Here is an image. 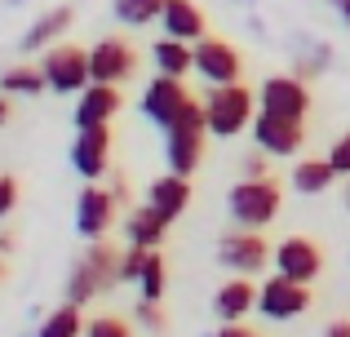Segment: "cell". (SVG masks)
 <instances>
[{
	"instance_id": "6da1fadb",
	"label": "cell",
	"mask_w": 350,
	"mask_h": 337,
	"mask_svg": "<svg viewBox=\"0 0 350 337\" xmlns=\"http://www.w3.org/2000/svg\"><path fill=\"white\" fill-rule=\"evenodd\" d=\"M120 258H124V253H120L116 244L89 240V253L76 262V271H71V280H67V302L85 306V302H94L98 293H107L111 284H120Z\"/></svg>"
},
{
	"instance_id": "7a4b0ae2",
	"label": "cell",
	"mask_w": 350,
	"mask_h": 337,
	"mask_svg": "<svg viewBox=\"0 0 350 337\" xmlns=\"http://www.w3.org/2000/svg\"><path fill=\"white\" fill-rule=\"evenodd\" d=\"M164 133H169V151H164V156H169V169L191 178V173L200 169V160H204V133H208L204 103H196V98H191V103L182 107V116Z\"/></svg>"
},
{
	"instance_id": "3957f363",
	"label": "cell",
	"mask_w": 350,
	"mask_h": 337,
	"mask_svg": "<svg viewBox=\"0 0 350 337\" xmlns=\"http://www.w3.org/2000/svg\"><path fill=\"white\" fill-rule=\"evenodd\" d=\"M226 208H231V222L235 226H248V231H262L266 222H275L280 213V182L275 178H244L231 187L226 196Z\"/></svg>"
},
{
	"instance_id": "277c9868",
	"label": "cell",
	"mask_w": 350,
	"mask_h": 337,
	"mask_svg": "<svg viewBox=\"0 0 350 337\" xmlns=\"http://www.w3.org/2000/svg\"><path fill=\"white\" fill-rule=\"evenodd\" d=\"M253 89L248 85H213L204 98V116H208V133L213 138H235L253 124Z\"/></svg>"
},
{
	"instance_id": "5b68a950",
	"label": "cell",
	"mask_w": 350,
	"mask_h": 337,
	"mask_svg": "<svg viewBox=\"0 0 350 337\" xmlns=\"http://www.w3.org/2000/svg\"><path fill=\"white\" fill-rule=\"evenodd\" d=\"M44 76H49V89L53 94H80L85 85H94V71H89V49L80 44H53L44 49Z\"/></svg>"
},
{
	"instance_id": "8992f818",
	"label": "cell",
	"mask_w": 350,
	"mask_h": 337,
	"mask_svg": "<svg viewBox=\"0 0 350 337\" xmlns=\"http://www.w3.org/2000/svg\"><path fill=\"white\" fill-rule=\"evenodd\" d=\"M257 311H262L266 320H297V315L310 311V284L288 280V275L275 271L262 284V293H257Z\"/></svg>"
},
{
	"instance_id": "52a82bcc",
	"label": "cell",
	"mask_w": 350,
	"mask_h": 337,
	"mask_svg": "<svg viewBox=\"0 0 350 337\" xmlns=\"http://www.w3.org/2000/svg\"><path fill=\"white\" fill-rule=\"evenodd\" d=\"M271 258H275V249L257 231H248V226H239V231H231L217 244V262H222L226 271H235V275H257Z\"/></svg>"
},
{
	"instance_id": "ba28073f",
	"label": "cell",
	"mask_w": 350,
	"mask_h": 337,
	"mask_svg": "<svg viewBox=\"0 0 350 337\" xmlns=\"http://www.w3.org/2000/svg\"><path fill=\"white\" fill-rule=\"evenodd\" d=\"M275 271L288 280H301V284H315L319 275H324V249H319L315 240H306V235H288V240L275 244Z\"/></svg>"
},
{
	"instance_id": "9c48e42d",
	"label": "cell",
	"mask_w": 350,
	"mask_h": 337,
	"mask_svg": "<svg viewBox=\"0 0 350 337\" xmlns=\"http://www.w3.org/2000/svg\"><path fill=\"white\" fill-rule=\"evenodd\" d=\"M257 111L288 116V120H306L310 111V89L297 76H266L257 89Z\"/></svg>"
},
{
	"instance_id": "30bf717a",
	"label": "cell",
	"mask_w": 350,
	"mask_h": 337,
	"mask_svg": "<svg viewBox=\"0 0 350 337\" xmlns=\"http://www.w3.org/2000/svg\"><path fill=\"white\" fill-rule=\"evenodd\" d=\"M89 71H94L98 85H124L137 71V53L129 40L120 36H103L98 44H89Z\"/></svg>"
},
{
	"instance_id": "8fae6325",
	"label": "cell",
	"mask_w": 350,
	"mask_h": 337,
	"mask_svg": "<svg viewBox=\"0 0 350 337\" xmlns=\"http://www.w3.org/2000/svg\"><path fill=\"white\" fill-rule=\"evenodd\" d=\"M244 62H239L235 44L222 40V36H200L196 40V76L208 80V85H235Z\"/></svg>"
},
{
	"instance_id": "7c38bea8",
	"label": "cell",
	"mask_w": 350,
	"mask_h": 337,
	"mask_svg": "<svg viewBox=\"0 0 350 337\" xmlns=\"http://www.w3.org/2000/svg\"><path fill=\"white\" fill-rule=\"evenodd\" d=\"M253 142L266 156H293V151H301V142H306V129H301V120H288V116L257 111L253 116Z\"/></svg>"
},
{
	"instance_id": "4fadbf2b",
	"label": "cell",
	"mask_w": 350,
	"mask_h": 337,
	"mask_svg": "<svg viewBox=\"0 0 350 337\" xmlns=\"http://www.w3.org/2000/svg\"><path fill=\"white\" fill-rule=\"evenodd\" d=\"M187 103H191L187 85H182L178 76H160V80H151L146 94H142V116L151 124H160V129H169V124L182 116V107H187Z\"/></svg>"
},
{
	"instance_id": "5bb4252c",
	"label": "cell",
	"mask_w": 350,
	"mask_h": 337,
	"mask_svg": "<svg viewBox=\"0 0 350 337\" xmlns=\"http://www.w3.org/2000/svg\"><path fill=\"white\" fill-rule=\"evenodd\" d=\"M116 191H103V187H85L76 200V231L85 240H103L116 222Z\"/></svg>"
},
{
	"instance_id": "9a60e30c",
	"label": "cell",
	"mask_w": 350,
	"mask_h": 337,
	"mask_svg": "<svg viewBox=\"0 0 350 337\" xmlns=\"http://www.w3.org/2000/svg\"><path fill=\"white\" fill-rule=\"evenodd\" d=\"M71 165H76L80 178H103L107 165H111V124H94V129L76 133V147H71Z\"/></svg>"
},
{
	"instance_id": "2e32d148",
	"label": "cell",
	"mask_w": 350,
	"mask_h": 337,
	"mask_svg": "<svg viewBox=\"0 0 350 337\" xmlns=\"http://www.w3.org/2000/svg\"><path fill=\"white\" fill-rule=\"evenodd\" d=\"M120 111V85H85L76 98V129H94V124H111Z\"/></svg>"
},
{
	"instance_id": "e0dca14e",
	"label": "cell",
	"mask_w": 350,
	"mask_h": 337,
	"mask_svg": "<svg viewBox=\"0 0 350 337\" xmlns=\"http://www.w3.org/2000/svg\"><path fill=\"white\" fill-rule=\"evenodd\" d=\"M146 204L155 208V213L164 217V222H173V217H182L187 213V204H191V178L187 173H164V178H155L151 187H146Z\"/></svg>"
},
{
	"instance_id": "ac0fdd59",
	"label": "cell",
	"mask_w": 350,
	"mask_h": 337,
	"mask_svg": "<svg viewBox=\"0 0 350 337\" xmlns=\"http://www.w3.org/2000/svg\"><path fill=\"white\" fill-rule=\"evenodd\" d=\"M257 293H262V288L253 284V275L226 280V284L217 288V297H213V315H217L222 324H239L244 315L257 311Z\"/></svg>"
},
{
	"instance_id": "d6986e66",
	"label": "cell",
	"mask_w": 350,
	"mask_h": 337,
	"mask_svg": "<svg viewBox=\"0 0 350 337\" xmlns=\"http://www.w3.org/2000/svg\"><path fill=\"white\" fill-rule=\"evenodd\" d=\"M160 27H164V36H173V40H187V44H196L200 36H208V31H204V9H200L196 0H164Z\"/></svg>"
},
{
	"instance_id": "ffe728a7",
	"label": "cell",
	"mask_w": 350,
	"mask_h": 337,
	"mask_svg": "<svg viewBox=\"0 0 350 337\" xmlns=\"http://www.w3.org/2000/svg\"><path fill=\"white\" fill-rule=\"evenodd\" d=\"M76 23V9L71 5H53V9H44L40 18H36L31 27H27V36H23V44L18 49H40V44H58L62 36H67V27Z\"/></svg>"
},
{
	"instance_id": "44dd1931",
	"label": "cell",
	"mask_w": 350,
	"mask_h": 337,
	"mask_svg": "<svg viewBox=\"0 0 350 337\" xmlns=\"http://www.w3.org/2000/svg\"><path fill=\"white\" fill-rule=\"evenodd\" d=\"M151 62L160 76H187V71H196V44L187 40H173V36H160V40L151 44Z\"/></svg>"
},
{
	"instance_id": "7402d4cb",
	"label": "cell",
	"mask_w": 350,
	"mask_h": 337,
	"mask_svg": "<svg viewBox=\"0 0 350 337\" xmlns=\"http://www.w3.org/2000/svg\"><path fill=\"white\" fill-rule=\"evenodd\" d=\"M164 217L155 213L151 204H142V208H133V213L124 217V235H129V244H137V249H160V240H164Z\"/></svg>"
},
{
	"instance_id": "603a6c76",
	"label": "cell",
	"mask_w": 350,
	"mask_h": 337,
	"mask_svg": "<svg viewBox=\"0 0 350 337\" xmlns=\"http://www.w3.org/2000/svg\"><path fill=\"white\" fill-rule=\"evenodd\" d=\"M337 178H342V173L333 169V160H297V169H293V187H297L301 196H319V191H328Z\"/></svg>"
},
{
	"instance_id": "cb8c5ba5",
	"label": "cell",
	"mask_w": 350,
	"mask_h": 337,
	"mask_svg": "<svg viewBox=\"0 0 350 337\" xmlns=\"http://www.w3.org/2000/svg\"><path fill=\"white\" fill-rule=\"evenodd\" d=\"M85 315H80V306L76 302H67V306H58V311H49L44 315V324L36 329V337H85Z\"/></svg>"
},
{
	"instance_id": "d4e9b609",
	"label": "cell",
	"mask_w": 350,
	"mask_h": 337,
	"mask_svg": "<svg viewBox=\"0 0 350 337\" xmlns=\"http://www.w3.org/2000/svg\"><path fill=\"white\" fill-rule=\"evenodd\" d=\"M40 89H49V76H44V67H9L5 76H0V94H40Z\"/></svg>"
},
{
	"instance_id": "484cf974",
	"label": "cell",
	"mask_w": 350,
	"mask_h": 337,
	"mask_svg": "<svg viewBox=\"0 0 350 337\" xmlns=\"http://www.w3.org/2000/svg\"><path fill=\"white\" fill-rule=\"evenodd\" d=\"M137 293L146 297V302H160L164 297V258L160 253H146V267H142V275H137Z\"/></svg>"
},
{
	"instance_id": "4316f807",
	"label": "cell",
	"mask_w": 350,
	"mask_h": 337,
	"mask_svg": "<svg viewBox=\"0 0 350 337\" xmlns=\"http://www.w3.org/2000/svg\"><path fill=\"white\" fill-rule=\"evenodd\" d=\"M164 0H116V18L129 27H146L151 18H160Z\"/></svg>"
},
{
	"instance_id": "83f0119b",
	"label": "cell",
	"mask_w": 350,
	"mask_h": 337,
	"mask_svg": "<svg viewBox=\"0 0 350 337\" xmlns=\"http://www.w3.org/2000/svg\"><path fill=\"white\" fill-rule=\"evenodd\" d=\"M146 253L151 249H137V244L124 249V258H120V284H137V275H142V267H146Z\"/></svg>"
},
{
	"instance_id": "f1b7e54d",
	"label": "cell",
	"mask_w": 350,
	"mask_h": 337,
	"mask_svg": "<svg viewBox=\"0 0 350 337\" xmlns=\"http://www.w3.org/2000/svg\"><path fill=\"white\" fill-rule=\"evenodd\" d=\"M85 337H133V333H129V324L116 320V315H98V320L85 324Z\"/></svg>"
},
{
	"instance_id": "f546056e",
	"label": "cell",
	"mask_w": 350,
	"mask_h": 337,
	"mask_svg": "<svg viewBox=\"0 0 350 337\" xmlns=\"http://www.w3.org/2000/svg\"><path fill=\"white\" fill-rule=\"evenodd\" d=\"M328 160H333V169L342 173V178H350V133H342V138L333 142V151H328Z\"/></svg>"
},
{
	"instance_id": "4dcf8cb0",
	"label": "cell",
	"mask_w": 350,
	"mask_h": 337,
	"mask_svg": "<svg viewBox=\"0 0 350 337\" xmlns=\"http://www.w3.org/2000/svg\"><path fill=\"white\" fill-rule=\"evenodd\" d=\"M18 208V182L9 173H0V217H9Z\"/></svg>"
},
{
	"instance_id": "1f68e13d",
	"label": "cell",
	"mask_w": 350,
	"mask_h": 337,
	"mask_svg": "<svg viewBox=\"0 0 350 337\" xmlns=\"http://www.w3.org/2000/svg\"><path fill=\"white\" fill-rule=\"evenodd\" d=\"M137 320H142L151 333H160V329H164V315H160V306H155V302H146V297L137 302Z\"/></svg>"
},
{
	"instance_id": "d6a6232c",
	"label": "cell",
	"mask_w": 350,
	"mask_h": 337,
	"mask_svg": "<svg viewBox=\"0 0 350 337\" xmlns=\"http://www.w3.org/2000/svg\"><path fill=\"white\" fill-rule=\"evenodd\" d=\"M262 173H266V160L262 156H248L244 160V178H262Z\"/></svg>"
},
{
	"instance_id": "836d02e7",
	"label": "cell",
	"mask_w": 350,
	"mask_h": 337,
	"mask_svg": "<svg viewBox=\"0 0 350 337\" xmlns=\"http://www.w3.org/2000/svg\"><path fill=\"white\" fill-rule=\"evenodd\" d=\"M213 337H257L253 329H239V324H226V329H217Z\"/></svg>"
},
{
	"instance_id": "e575fe53",
	"label": "cell",
	"mask_w": 350,
	"mask_h": 337,
	"mask_svg": "<svg viewBox=\"0 0 350 337\" xmlns=\"http://www.w3.org/2000/svg\"><path fill=\"white\" fill-rule=\"evenodd\" d=\"M324 337H350V320H337V324H328Z\"/></svg>"
},
{
	"instance_id": "d590c367",
	"label": "cell",
	"mask_w": 350,
	"mask_h": 337,
	"mask_svg": "<svg viewBox=\"0 0 350 337\" xmlns=\"http://www.w3.org/2000/svg\"><path fill=\"white\" fill-rule=\"evenodd\" d=\"M328 5H333V9H337V14H342V23L350 27V0H328Z\"/></svg>"
},
{
	"instance_id": "8d00e7d4",
	"label": "cell",
	"mask_w": 350,
	"mask_h": 337,
	"mask_svg": "<svg viewBox=\"0 0 350 337\" xmlns=\"http://www.w3.org/2000/svg\"><path fill=\"white\" fill-rule=\"evenodd\" d=\"M9 120V94H0V124Z\"/></svg>"
},
{
	"instance_id": "74e56055",
	"label": "cell",
	"mask_w": 350,
	"mask_h": 337,
	"mask_svg": "<svg viewBox=\"0 0 350 337\" xmlns=\"http://www.w3.org/2000/svg\"><path fill=\"white\" fill-rule=\"evenodd\" d=\"M346 204H350V187H346Z\"/></svg>"
},
{
	"instance_id": "f35d334b",
	"label": "cell",
	"mask_w": 350,
	"mask_h": 337,
	"mask_svg": "<svg viewBox=\"0 0 350 337\" xmlns=\"http://www.w3.org/2000/svg\"><path fill=\"white\" fill-rule=\"evenodd\" d=\"M0 275H5V267H0Z\"/></svg>"
}]
</instances>
